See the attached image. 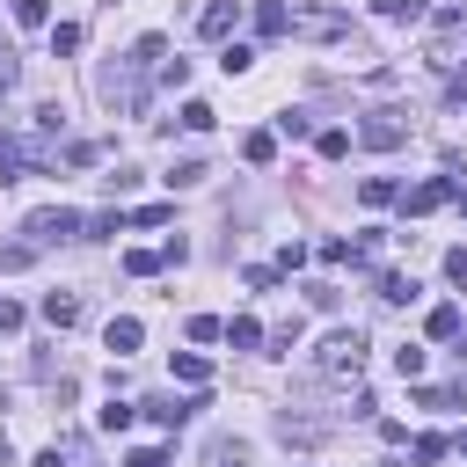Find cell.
<instances>
[{"label":"cell","mask_w":467,"mask_h":467,"mask_svg":"<svg viewBox=\"0 0 467 467\" xmlns=\"http://www.w3.org/2000/svg\"><path fill=\"white\" fill-rule=\"evenodd\" d=\"M241 161H248V168H270V161H277V131H248V139H241Z\"/></svg>","instance_id":"obj_15"},{"label":"cell","mask_w":467,"mask_h":467,"mask_svg":"<svg viewBox=\"0 0 467 467\" xmlns=\"http://www.w3.org/2000/svg\"><path fill=\"white\" fill-rule=\"evenodd\" d=\"M445 277H452V285L467 292V248H452V255H445Z\"/></svg>","instance_id":"obj_38"},{"label":"cell","mask_w":467,"mask_h":467,"mask_svg":"<svg viewBox=\"0 0 467 467\" xmlns=\"http://www.w3.org/2000/svg\"><path fill=\"white\" fill-rule=\"evenodd\" d=\"M452 197H460V182H452V175H431V182H416V190L401 197V212L423 219V212H438V204H452Z\"/></svg>","instance_id":"obj_7"},{"label":"cell","mask_w":467,"mask_h":467,"mask_svg":"<svg viewBox=\"0 0 467 467\" xmlns=\"http://www.w3.org/2000/svg\"><path fill=\"white\" fill-rule=\"evenodd\" d=\"M102 343H109V350H117V358H131V350H139V343H146V328H139V321H131V314H117V321H109V328H102Z\"/></svg>","instance_id":"obj_11"},{"label":"cell","mask_w":467,"mask_h":467,"mask_svg":"<svg viewBox=\"0 0 467 467\" xmlns=\"http://www.w3.org/2000/svg\"><path fill=\"white\" fill-rule=\"evenodd\" d=\"M460 328H467V314H460L452 299H438V306L423 314V336H431V343H460Z\"/></svg>","instance_id":"obj_9"},{"label":"cell","mask_w":467,"mask_h":467,"mask_svg":"<svg viewBox=\"0 0 467 467\" xmlns=\"http://www.w3.org/2000/svg\"><path fill=\"white\" fill-rule=\"evenodd\" d=\"M321 431H328V423H314V416H292V409H277V438H285V445H314Z\"/></svg>","instance_id":"obj_12"},{"label":"cell","mask_w":467,"mask_h":467,"mask_svg":"<svg viewBox=\"0 0 467 467\" xmlns=\"http://www.w3.org/2000/svg\"><path fill=\"white\" fill-rule=\"evenodd\" d=\"M394 372H401V379H416V372H423V350H416V343H401V350H394Z\"/></svg>","instance_id":"obj_33"},{"label":"cell","mask_w":467,"mask_h":467,"mask_svg":"<svg viewBox=\"0 0 467 467\" xmlns=\"http://www.w3.org/2000/svg\"><path fill=\"white\" fill-rule=\"evenodd\" d=\"M197 409H204V401H197V394H153V401H146V416H153V423H161V431H182V423H190V416H197Z\"/></svg>","instance_id":"obj_8"},{"label":"cell","mask_w":467,"mask_h":467,"mask_svg":"<svg viewBox=\"0 0 467 467\" xmlns=\"http://www.w3.org/2000/svg\"><path fill=\"white\" fill-rule=\"evenodd\" d=\"M95 153H102V146H95V139H66V168H88V161H95Z\"/></svg>","instance_id":"obj_32"},{"label":"cell","mask_w":467,"mask_h":467,"mask_svg":"<svg viewBox=\"0 0 467 467\" xmlns=\"http://www.w3.org/2000/svg\"><path fill=\"white\" fill-rule=\"evenodd\" d=\"M358 197H365L372 212H379V204H394V175H365V182H358Z\"/></svg>","instance_id":"obj_23"},{"label":"cell","mask_w":467,"mask_h":467,"mask_svg":"<svg viewBox=\"0 0 467 467\" xmlns=\"http://www.w3.org/2000/svg\"><path fill=\"white\" fill-rule=\"evenodd\" d=\"M219 66H226V73H248V66H255V44H226Z\"/></svg>","instance_id":"obj_29"},{"label":"cell","mask_w":467,"mask_h":467,"mask_svg":"<svg viewBox=\"0 0 467 467\" xmlns=\"http://www.w3.org/2000/svg\"><path fill=\"white\" fill-rule=\"evenodd\" d=\"M175 124H182V131H212L219 117H212V102H182V109H175Z\"/></svg>","instance_id":"obj_22"},{"label":"cell","mask_w":467,"mask_h":467,"mask_svg":"<svg viewBox=\"0 0 467 467\" xmlns=\"http://www.w3.org/2000/svg\"><path fill=\"white\" fill-rule=\"evenodd\" d=\"M88 219L73 212V204H44V212H29L22 219V234H29V248H51V241H73Z\"/></svg>","instance_id":"obj_3"},{"label":"cell","mask_w":467,"mask_h":467,"mask_svg":"<svg viewBox=\"0 0 467 467\" xmlns=\"http://www.w3.org/2000/svg\"><path fill=\"white\" fill-rule=\"evenodd\" d=\"M80 51V22H51V58H73Z\"/></svg>","instance_id":"obj_21"},{"label":"cell","mask_w":467,"mask_h":467,"mask_svg":"<svg viewBox=\"0 0 467 467\" xmlns=\"http://www.w3.org/2000/svg\"><path fill=\"white\" fill-rule=\"evenodd\" d=\"M44 321L51 328H73L80 321V292H44Z\"/></svg>","instance_id":"obj_13"},{"label":"cell","mask_w":467,"mask_h":467,"mask_svg":"<svg viewBox=\"0 0 467 467\" xmlns=\"http://www.w3.org/2000/svg\"><path fill=\"white\" fill-rule=\"evenodd\" d=\"M263 343H270V358H292V350H299V321H277Z\"/></svg>","instance_id":"obj_25"},{"label":"cell","mask_w":467,"mask_h":467,"mask_svg":"<svg viewBox=\"0 0 467 467\" xmlns=\"http://www.w3.org/2000/svg\"><path fill=\"white\" fill-rule=\"evenodd\" d=\"M204 175H212V168H204V161H175V168H168V182H175V190H197V182H204Z\"/></svg>","instance_id":"obj_27"},{"label":"cell","mask_w":467,"mask_h":467,"mask_svg":"<svg viewBox=\"0 0 467 467\" xmlns=\"http://www.w3.org/2000/svg\"><path fill=\"white\" fill-rule=\"evenodd\" d=\"M175 379H182V387H204V379H212V365H204L197 350H175Z\"/></svg>","instance_id":"obj_20"},{"label":"cell","mask_w":467,"mask_h":467,"mask_svg":"<svg viewBox=\"0 0 467 467\" xmlns=\"http://www.w3.org/2000/svg\"><path fill=\"white\" fill-rule=\"evenodd\" d=\"M387 22H423V0H379Z\"/></svg>","instance_id":"obj_31"},{"label":"cell","mask_w":467,"mask_h":467,"mask_svg":"<svg viewBox=\"0 0 467 467\" xmlns=\"http://www.w3.org/2000/svg\"><path fill=\"white\" fill-rule=\"evenodd\" d=\"M263 336H270V328H263L255 314H234V321H226V343H234V350H255Z\"/></svg>","instance_id":"obj_16"},{"label":"cell","mask_w":467,"mask_h":467,"mask_svg":"<svg viewBox=\"0 0 467 467\" xmlns=\"http://www.w3.org/2000/svg\"><path fill=\"white\" fill-rule=\"evenodd\" d=\"M350 153V131H321V161H343Z\"/></svg>","instance_id":"obj_35"},{"label":"cell","mask_w":467,"mask_h":467,"mask_svg":"<svg viewBox=\"0 0 467 467\" xmlns=\"http://www.w3.org/2000/svg\"><path fill=\"white\" fill-rule=\"evenodd\" d=\"M452 204H460V212H467V190H460V197H452Z\"/></svg>","instance_id":"obj_41"},{"label":"cell","mask_w":467,"mask_h":467,"mask_svg":"<svg viewBox=\"0 0 467 467\" xmlns=\"http://www.w3.org/2000/svg\"><path fill=\"white\" fill-rule=\"evenodd\" d=\"M15 22L22 29H51V0H15Z\"/></svg>","instance_id":"obj_26"},{"label":"cell","mask_w":467,"mask_h":467,"mask_svg":"<svg viewBox=\"0 0 467 467\" xmlns=\"http://www.w3.org/2000/svg\"><path fill=\"white\" fill-rule=\"evenodd\" d=\"M131 416H139V401H117V394H109V409H102V431H131Z\"/></svg>","instance_id":"obj_28"},{"label":"cell","mask_w":467,"mask_h":467,"mask_svg":"<svg viewBox=\"0 0 467 467\" xmlns=\"http://www.w3.org/2000/svg\"><path fill=\"white\" fill-rule=\"evenodd\" d=\"M234 22H241V0H212V7L197 15V36H226Z\"/></svg>","instance_id":"obj_10"},{"label":"cell","mask_w":467,"mask_h":467,"mask_svg":"<svg viewBox=\"0 0 467 467\" xmlns=\"http://www.w3.org/2000/svg\"><path fill=\"white\" fill-rule=\"evenodd\" d=\"M36 168H51V139L44 131H0V182H22Z\"/></svg>","instance_id":"obj_2"},{"label":"cell","mask_w":467,"mask_h":467,"mask_svg":"<svg viewBox=\"0 0 467 467\" xmlns=\"http://www.w3.org/2000/svg\"><path fill=\"white\" fill-rule=\"evenodd\" d=\"M15 328H22V306H15L7 292H0V336H15Z\"/></svg>","instance_id":"obj_39"},{"label":"cell","mask_w":467,"mask_h":467,"mask_svg":"<svg viewBox=\"0 0 467 467\" xmlns=\"http://www.w3.org/2000/svg\"><path fill=\"white\" fill-rule=\"evenodd\" d=\"M168 66V36H139L109 73H102V102L117 109V117H139L146 109V80Z\"/></svg>","instance_id":"obj_1"},{"label":"cell","mask_w":467,"mask_h":467,"mask_svg":"<svg viewBox=\"0 0 467 467\" xmlns=\"http://www.w3.org/2000/svg\"><path fill=\"white\" fill-rule=\"evenodd\" d=\"M15 80H22V58H15V51H7V44H0V95H7V88H15Z\"/></svg>","instance_id":"obj_37"},{"label":"cell","mask_w":467,"mask_h":467,"mask_svg":"<svg viewBox=\"0 0 467 467\" xmlns=\"http://www.w3.org/2000/svg\"><path fill=\"white\" fill-rule=\"evenodd\" d=\"M29 467H73V460H66V445H44V452H36Z\"/></svg>","instance_id":"obj_40"},{"label":"cell","mask_w":467,"mask_h":467,"mask_svg":"<svg viewBox=\"0 0 467 467\" xmlns=\"http://www.w3.org/2000/svg\"><path fill=\"white\" fill-rule=\"evenodd\" d=\"M379 299H387V306H409V299H416V277H401V270H379Z\"/></svg>","instance_id":"obj_17"},{"label":"cell","mask_w":467,"mask_h":467,"mask_svg":"<svg viewBox=\"0 0 467 467\" xmlns=\"http://www.w3.org/2000/svg\"><path fill=\"white\" fill-rule=\"evenodd\" d=\"M124 270L131 277H153V270H168V255L161 248H124Z\"/></svg>","instance_id":"obj_19"},{"label":"cell","mask_w":467,"mask_h":467,"mask_svg":"<svg viewBox=\"0 0 467 467\" xmlns=\"http://www.w3.org/2000/svg\"><path fill=\"white\" fill-rule=\"evenodd\" d=\"M124 467H168V452L161 445H139V452H124Z\"/></svg>","instance_id":"obj_36"},{"label":"cell","mask_w":467,"mask_h":467,"mask_svg":"<svg viewBox=\"0 0 467 467\" xmlns=\"http://www.w3.org/2000/svg\"><path fill=\"white\" fill-rule=\"evenodd\" d=\"M190 343H226V321L219 314H190Z\"/></svg>","instance_id":"obj_24"},{"label":"cell","mask_w":467,"mask_h":467,"mask_svg":"<svg viewBox=\"0 0 467 467\" xmlns=\"http://www.w3.org/2000/svg\"><path fill=\"white\" fill-rule=\"evenodd\" d=\"M314 365H321L328 379H343V372H358V365H365V336H358V328H336V336L321 343V358H314Z\"/></svg>","instance_id":"obj_4"},{"label":"cell","mask_w":467,"mask_h":467,"mask_svg":"<svg viewBox=\"0 0 467 467\" xmlns=\"http://www.w3.org/2000/svg\"><path fill=\"white\" fill-rule=\"evenodd\" d=\"M409 452H416V460H423V467H431V460H445V438H438V431H423V438H416V445H409Z\"/></svg>","instance_id":"obj_34"},{"label":"cell","mask_w":467,"mask_h":467,"mask_svg":"<svg viewBox=\"0 0 467 467\" xmlns=\"http://www.w3.org/2000/svg\"><path fill=\"white\" fill-rule=\"evenodd\" d=\"M204 467H248V445L241 438H204Z\"/></svg>","instance_id":"obj_14"},{"label":"cell","mask_w":467,"mask_h":467,"mask_svg":"<svg viewBox=\"0 0 467 467\" xmlns=\"http://www.w3.org/2000/svg\"><path fill=\"white\" fill-rule=\"evenodd\" d=\"M255 29H263V36H285V29H292V7L263 0V7H255Z\"/></svg>","instance_id":"obj_18"},{"label":"cell","mask_w":467,"mask_h":467,"mask_svg":"<svg viewBox=\"0 0 467 467\" xmlns=\"http://www.w3.org/2000/svg\"><path fill=\"white\" fill-rule=\"evenodd\" d=\"M285 36H321V44H336V36H350V15H336V7H292V29Z\"/></svg>","instance_id":"obj_5"},{"label":"cell","mask_w":467,"mask_h":467,"mask_svg":"<svg viewBox=\"0 0 467 467\" xmlns=\"http://www.w3.org/2000/svg\"><path fill=\"white\" fill-rule=\"evenodd\" d=\"M358 139H365L372 153H394V146L409 139V109H372V117L358 124Z\"/></svg>","instance_id":"obj_6"},{"label":"cell","mask_w":467,"mask_h":467,"mask_svg":"<svg viewBox=\"0 0 467 467\" xmlns=\"http://www.w3.org/2000/svg\"><path fill=\"white\" fill-rule=\"evenodd\" d=\"M29 124H36V131H44V139H58V131H66V109H58V102H44V109H36V117H29Z\"/></svg>","instance_id":"obj_30"}]
</instances>
